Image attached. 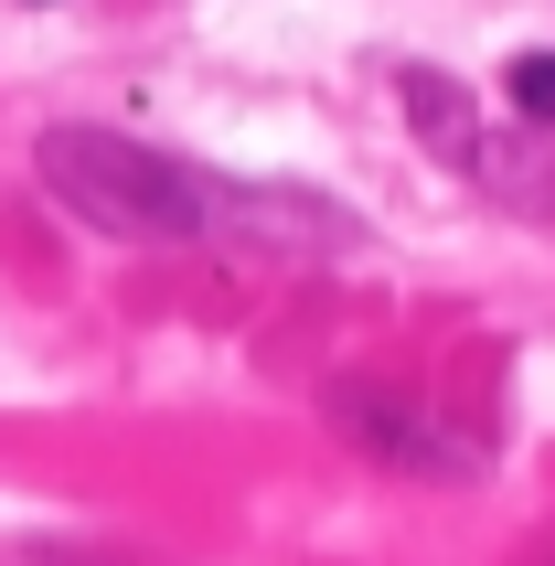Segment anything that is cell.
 Wrapping results in <instances>:
<instances>
[{
    "mask_svg": "<svg viewBox=\"0 0 555 566\" xmlns=\"http://www.w3.org/2000/svg\"><path fill=\"white\" fill-rule=\"evenodd\" d=\"M502 96H513V118H524V128H555V54H513Z\"/></svg>",
    "mask_w": 555,
    "mask_h": 566,
    "instance_id": "cell-6",
    "label": "cell"
},
{
    "mask_svg": "<svg viewBox=\"0 0 555 566\" xmlns=\"http://www.w3.org/2000/svg\"><path fill=\"white\" fill-rule=\"evenodd\" d=\"M470 182L492 192V203H513V214H555V160H545L534 128H492L481 160H470Z\"/></svg>",
    "mask_w": 555,
    "mask_h": 566,
    "instance_id": "cell-5",
    "label": "cell"
},
{
    "mask_svg": "<svg viewBox=\"0 0 555 566\" xmlns=\"http://www.w3.org/2000/svg\"><path fill=\"white\" fill-rule=\"evenodd\" d=\"M332 428L364 460H385V471H417V481H470V449L438 428L417 396H385V385H332Z\"/></svg>",
    "mask_w": 555,
    "mask_h": 566,
    "instance_id": "cell-3",
    "label": "cell"
},
{
    "mask_svg": "<svg viewBox=\"0 0 555 566\" xmlns=\"http://www.w3.org/2000/svg\"><path fill=\"white\" fill-rule=\"evenodd\" d=\"M396 96H406V128H417V139L470 182V160H481V139H492V118L470 107V86H460V75H438V64H406Z\"/></svg>",
    "mask_w": 555,
    "mask_h": 566,
    "instance_id": "cell-4",
    "label": "cell"
},
{
    "mask_svg": "<svg viewBox=\"0 0 555 566\" xmlns=\"http://www.w3.org/2000/svg\"><path fill=\"white\" fill-rule=\"evenodd\" d=\"M32 171L75 224L96 235H128V247H192L214 235V171L128 139V128H96V118H64L32 139Z\"/></svg>",
    "mask_w": 555,
    "mask_h": 566,
    "instance_id": "cell-1",
    "label": "cell"
},
{
    "mask_svg": "<svg viewBox=\"0 0 555 566\" xmlns=\"http://www.w3.org/2000/svg\"><path fill=\"white\" fill-rule=\"evenodd\" d=\"M214 235L247 256H332L364 224L342 214L332 192H300V182H214Z\"/></svg>",
    "mask_w": 555,
    "mask_h": 566,
    "instance_id": "cell-2",
    "label": "cell"
}]
</instances>
